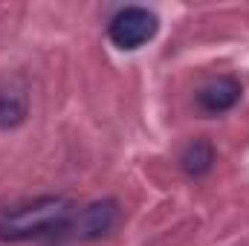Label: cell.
I'll use <instances>...</instances> for the list:
<instances>
[{
  "label": "cell",
  "mask_w": 249,
  "mask_h": 246,
  "mask_svg": "<svg viewBox=\"0 0 249 246\" xmlns=\"http://www.w3.org/2000/svg\"><path fill=\"white\" fill-rule=\"evenodd\" d=\"M75 206L64 197H41L23 206H15L0 214V241H38V238H61L70 226Z\"/></svg>",
  "instance_id": "obj_1"
},
{
  "label": "cell",
  "mask_w": 249,
  "mask_h": 246,
  "mask_svg": "<svg viewBox=\"0 0 249 246\" xmlns=\"http://www.w3.org/2000/svg\"><path fill=\"white\" fill-rule=\"evenodd\" d=\"M160 29V20L151 9L145 6H124L119 9L110 23H107V38L116 50H139L142 44H148Z\"/></svg>",
  "instance_id": "obj_2"
},
{
  "label": "cell",
  "mask_w": 249,
  "mask_h": 246,
  "mask_svg": "<svg viewBox=\"0 0 249 246\" xmlns=\"http://www.w3.org/2000/svg\"><path fill=\"white\" fill-rule=\"evenodd\" d=\"M116 220H119L116 200H96V203H87V206L72 211L70 226L64 229L61 238H70V241H99L116 226Z\"/></svg>",
  "instance_id": "obj_3"
},
{
  "label": "cell",
  "mask_w": 249,
  "mask_h": 246,
  "mask_svg": "<svg viewBox=\"0 0 249 246\" xmlns=\"http://www.w3.org/2000/svg\"><path fill=\"white\" fill-rule=\"evenodd\" d=\"M241 84L229 75H220V78H212L209 84L200 87L197 93V107L209 116H220L226 110H232L238 102H241Z\"/></svg>",
  "instance_id": "obj_4"
},
{
  "label": "cell",
  "mask_w": 249,
  "mask_h": 246,
  "mask_svg": "<svg viewBox=\"0 0 249 246\" xmlns=\"http://www.w3.org/2000/svg\"><path fill=\"white\" fill-rule=\"evenodd\" d=\"M29 113V96L20 81H0V130H12L26 122Z\"/></svg>",
  "instance_id": "obj_5"
},
{
  "label": "cell",
  "mask_w": 249,
  "mask_h": 246,
  "mask_svg": "<svg viewBox=\"0 0 249 246\" xmlns=\"http://www.w3.org/2000/svg\"><path fill=\"white\" fill-rule=\"evenodd\" d=\"M214 159H217V154L209 139H191L180 154V168L188 177H206L214 168Z\"/></svg>",
  "instance_id": "obj_6"
}]
</instances>
